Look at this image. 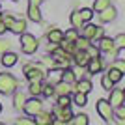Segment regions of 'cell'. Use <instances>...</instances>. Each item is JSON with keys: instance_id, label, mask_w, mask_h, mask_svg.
Segmentation results:
<instances>
[{"instance_id": "cell-45", "label": "cell", "mask_w": 125, "mask_h": 125, "mask_svg": "<svg viewBox=\"0 0 125 125\" xmlns=\"http://www.w3.org/2000/svg\"><path fill=\"white\" fill-rule=\"evenodd\" d=\"M43 0H30V4H34V6H39Z\"/></svg>"}, {"instance_id": "cell-6", "label": "cell", "mask_w": 125, "mask_h": 125, "mask_svg": "<svg viewBox=\"0 0 125 125\" xmlns=\"http://www.w3.org/2000/svg\"><path fill=\"white\" fill-rule=\"evenodd\" d=\"M112 106H118V104H123L125 103V92L120 88H114L112 94H110V101H108Z\"/></svg>"}, {"instance_id": "cell-31", "label": "cell", "mask_w": 125, "mask_h": 125, "mask_svg": "<svg viewBox=\"0 0 125 125\" xmlns=\"http://www.w3.org/2000/svg\"><path fill=\"white\" fill-rule=\"evenodd\" d=\"M112 41H114V49L125 47V34H120V36L116 37V39H112Z\"/></svg>"}, {"instance_id": "cell-21", "label": "cell", "mask_w": 125, "mask_h": 125, "mask_svg": "<svg viewBox=\"0 0 125 125\" xmlns=\"http://www.w3.org/2000/svg\"><path fill=\"white\" fill-rule=\"evenodd\" d=\"M67 123H73V125H88V116H86V114H78V116H75V118H71Z\"/></svg>"}, {"instance_id": "cell-29", "label": "cell", "mask_w": 125, "mask_h": 125, "mask_svg": "<svg viewBox=\"0 0 125 125\" xmlns=\"http://www.w3.org/2000/svg\"><path fill=\"white\" fill-rule=\"evenodd\" d=\"M24 101H26V99H24V95H22L21 92H17V94H15V108H17V110H21V108H22V104H24Z\"/></svg>"}, {"instance_id": "cell-39", "label": "cell", "mask_w": 125, "mask_h": 125, "mask_svg": "<svg viewBox=\"0 0 125 125\" xmlns=\"http://www.w3.org/2000/svg\"><path fill=\"white\" fill-rule=\"evenodd\" d=\"M13 21H15V19H13L11 15H4V17H2V22H4V26H6V28H10Z\"/></svg>"}, {"instance_id": "cell-24", "label": "cell", "mask_w": 125, "mask_h": 125, "mask_svg": "<svg viewBox=\"0 0 125 125\" xmlns=\"http://www.w3.org/2000/svg\"><path fill=\"white\" fill-rule=\"evenodd\" d=\"M95 28H97V26H94V24L82 26V36L88 37V39H92V37H94V34H95Z\"/></svg>"}, {"instance_id": "cell-30", "label": "cell", "mask_w": 125, "mask_h": 125, "mask_svg": "<svg viewBox=\"0 0 125 125\" xmlns=\"http://www.w3.org/2000/svg\"><path fill=\"white\" fill-rule=\"evenodd\" d=\"M106 6H110V0H95L94 10H95V11H101V10H104Z\"/></svg>"}, {"instance_id": "cell-12", "label": "cell", "mask_w": 125, "mask_h": 125, "mask_svg": "<svg viewBox=\"0 0 125 125\" xmlns=\"http://www.w3.org/2000/svg\"><path fill=\"white\" fill-rule=\"evenodd\" d=\"M56 114L60 116V118H62V123H67L69 120H71V118H73V114H71V110H69V106H58L56 108Z\"/></svg>"}, {"instance_id": "cell-3", "label": "cell", "mask_w": 125, "mask_h": 125, "mask_svg": "<svg viewBox=\"0 0 125 125\" xmlns=\"http://www.w3.org/2000/svg\"><path fill=\"white\" fill-rule=\"evenodd\" d=\"M21 49H22V52H26V54H34V52L37 51V39L34 36H30V34H24V32H22Z\"/></svg>"}, {"instance_id": "cell-13", "label": "cell", "mask_w": 125, "mask_h": 125, "mask_svg": "<svg viewBox=\"0 0 125 125\" xmlns=\"http://www.w3.org/2000/svg\"><path fill=\"white\" fill-rule=\"evenodd\" d=\"M28 17H30L34 22H41V11H39V6H34V4L28 6Z\"/></svg>"}, {"instance_id": "cell-23", "label": "cell", "mask_w": 125, "mask_h": 125, "mask_svg": "<svg viewBox=\"0 0 125 125\" xmlns=\"http://www.w3.org/2000/svg\"><path fill=\"white\" fill-rule=\"evenodd\" d=\"M41 90H43L41 80H32V82H30V94L32 95H39V94H41Z\"/></svg>"}, {"instance_id": "cell-34", "label": "cell", "mask_w": 125, "mask_h": 125, "mask_svg": "<svg viewBox=\"0 0 125 125\" xmlns=\"http://www.w3.org/2000/svg\"><path fill=\"white\" fill-rule=\"evenodd\" d=\"M69 95H58V106H69Z\"/></svg>"}, {"instance_id": "cell-35", "label": "cell", "mask_w": 125, "mask_h": 125, "mask_svg": "<svg viewBox=\"0 0 125 125\" xmlns=\"http://www.w3.org/2000/svg\"><path fill=\"white\" fill-rule=\"evenodd\" d=\"M43 63H45L47 67H54V65H56V60H54L52 56H45L43 58Z\"/></svg>"}, {"instance_id": "cell-46", "label": "cell", "mask_w": 125, "mask_h": 125, "mask_svg": "<svg viewBox=\"0 0 125 125\" xmlns=\"http://www.w3.org/2000/svg\"><path fill=\"white\" fill-rule=\"evenodd\" d=\"M0 112H2V104H0Z\"/></svg>"}, {"instance_id": "cell-8", "label": "cell", "mask_w": 125, "mask_h": 125, "mask_svg": "<svg viewBox=\"0 0 125 125\" xmlns=\"http://www.w3.org/2000/svg\"><path fill=\"white\" fill-rule=\"evenodd\" d=\"M86 67H88V71H90L92 75H95V73H99L101 69H103V62H101V58H99V56L90 58L88 63H86Z\"/></svg>"}, {"instance_id": "cell-4", "label": "cell", "mask_w": 125, "mask_h": 125, "mask_svg": "<svg viewBox=\"0 0 125 125\" xmlns=\"http://www.w3.org/2000/svg\"><path fill=\"white\" fill-rule=\"evenodd\" d=\"M97 112H99V116L103 118L104 121H110L112 118H114L112 104H110L108 101H104V99H99V101H97Z\"/></svg>"}, {"instance_id": "cell-40", "label": "cell", "mask_w": 125, "mask_h": 125, "mask_svg": "<svg viewBox=\"0 0 125 125\" xmlns=\"http://www.w3.org/2000/svg\"><path fill=\"white\" fill-rule=\"evenodd\" d=\"M114 67H118L121 71V73H125V62L123 60H120V58H116V63H114Z\"/></svg>"}, {"instance_id": "cell-2", "label": "cell", "mask_w": 125, "mask_h": 125, "mask_svg": "<svg viewBox=\"0 0 125 125\" xmlns=\"http://www.w3.org/2000/svg\"><path fill=\"white\" fill-rule=\"evenodd\" d=\"M24 75H26V78L32 82V80H41L43 75H45V71H43L41 63H28V65L24 67Z\"/></svg>"}, {"instance_id": "cell-18", "label": "cell", "mask_w": 125, "mask_h": 125, "mask_svg": "<svg viewBox=\"0 0 125 125\" xmlns=\"http://www.w3.org/2000/svg\"><path fill=\"white\" fill-rule=\"evenodd\" d=\"M47 80H49V84H52V86L56 82H60V80H62V69H52V71H49Z\"/></svg>"}, {"instance_id": "cell-10", "label": "cell", "mask_w": 125, "mask_h": 125, "mask_svg": "<svg viewBox=\"0 0 125 125\" xmlns=\"http://www.w3.org/2000/svg\"><path fill=\"white\" fill-rule=\"evenodd\" d=\"M34 123H37V125H51V123H54V120H52V114H47V112H37Z\"/></svg>"}, {"instance_id": "cell-28", "label": "cell", "mask_w": 125, "mask_h": 125, "mask_svg": "<svg viewBox=\"0 0 125 125\" xmlns=\"http://www.w3.org/2000/svg\"><path fill=\"white\" fill-rule=\"evenodd\" d=\"M86 103H88V101H86V94H82V92H77V95H75V104H78V106H84Z\"/></svg>"}, {"instance_id": "cell-22", "label": "cell", "mask_w": 125, "mask_h": 125, "mask_svg": "<svg viewBox=\"0 0 125 125\" xmlns=\"http://www.w3.org/2000/svg\"><path fill=\"white\" fill-rule=\"evenodd\" d=\"M90 90H92V82H90V80H78V82H77V92L88 94Z\"/></svg>"}, {"instance_id": "cell-15", "label": "cell", "mask_w": 125, "mask_h": 125, "mask_svg": "<svg viewBox=\"0 0 125 125\" xmlns=\"http://www.w3.org/2000/svg\"><path fill=\"white\" fill-rule=\"evenodd\" d=\"M63 39V32L58 30V28H52L51 32H49V41L54 43V45H60V41Z\"/></svg>"}, {"instance_id": "cell-43", "label": "cell", "mask_w": 125, "mask_h": 125, "mask_svg": "<svg viewBox=\"0 0 125 125\" xmlns=\"http://www.w3.org/2000/svg\"><path fill=\"white\" fill-rule=\"evenodd\" d=\"M17 123H22V125H30V123H34V121H32V120H24V118H22V120H19Z\"/></svg>"}, {"instance_id": "cell-38", "label": "cell", "mask_w": 125, "mask_h": 125, "mask_svg": "<svg viewBox=\"0 0 125 125\" xmlns=\"http://www.w3.org/2000/svg\"><path fill=\"white\" fill-rule=\"evenodd\" d=\"M86 52L90 54V58H95V56H99V49H95V47H90V45H88V49H86Z\"/></svg>"}, {"instance_id": "cell-33", "label": "cell", "mask_w": 125, "mask_h": 125, "mask_svg": "<svg viewBox=\"0 0 125 125\" xmlns=\"http://www.w3.org/2000/svg\"><path fill=\"white\" fill-rule=\"evenodd\" d=\"M101 84H103V88H104V90H108V92H110V90H112V88H114V82H112V80H110V78L106 77V75H104V77H103V80H101Z\"/></svg>"}, {"instance_id": "cell-14", "label": "cell", "mask_w": 125, "mask_h": 125, "mask_svg": "<svg viewBox=\"0 0 125 125\" xmlns=\"http://www.w3.org/2000/svg\"><path fill=\"white\" fill-rule=\"evenodd\" d=\"M2 63H4L6 67H11V65H15L17 63V54H13V52H2Z\"/></svg>"}, {"instance_id": "cell-11", "label": "cell", "mask_w": 125, "mask_h": 125, "mask_svg": "<svg viewBox=\"0 0 125 125\" xmlns=\"http://www.w3.org/2000/svg\"><path fill=\"white\" fill-rule=\"evenodd\" d=\"M99 51L103 52H114V41L108 39V37H99Z\"/></svg>"}, {"instance_id": "cell-25", "label": "cell", "mask_w": 125, "mask_h": 125, "mask_svg": "<svg viewBox=\"0 0 125 125\" xmlns=\"http://www.w3.org/2000/svg\"><path fill=\"white\" fill-rule=\"evenodd\" d=\"M75 45H77V49H84V51H86V49H88V45H90V39L88 37H77V39H75Z\"/></svg>"}, {"instance_id": "cell-41", "label": "cell", "mask_w": 125, "mask_h": 125, "mask_svg": "<svg viewBox=\"0 0 125 125\" xmlns=\"http://www.w3.org/2000/svg\"><path fill=\"white\" fill-rule=\"evenodd\" d=\"M41 94H45V95H52V94H54V90H52V84H47V86H43Z\"/></svg>"}, {"instance_id": "cell-42", "label": "cell", "mask_w": 125, "mask_h": 125, "mask_svg": "<svg viewBox=\"0 0 125 125\" xmlns=\"http://www.w3.org/2000/svg\"><path fill=\"white\" fill-rule=\"evenodd\" d=\"M8 49H10V43H6V41H0V54H2V52H6Z\"/></svg>"}, {"instance_id": "cell-32", "label": "cell", "mask_w": 125, "mask_h": 125, "mask_svg": "<svg viewBox=\"0 0 125 125\" xmlns=\"http://www.w3.org/2000/svg\"><path fill=\"white\" fill-rule=\"evenodd\" d=\"M77 37H78V34H77V28H75V30H69L67 34H63V39H65V41H75Z\"/></svg>"}, {"instance_id": "cell-17", "label": "cell", "mask_w": 125, "mask_h": 125, "mask_svg": "<svg viewBox=\"0 0 125 125\" xmlns=\"http://www.w3.org/2000/svg\"><path fill=\"white\" fill-rule=\"evenodd\" d=\"M106 77H108L110 80H112V82L116 84V82H120L121 78H123V73H121V71H120L118 67H114V65H112V67L108 69V73H106Z\"/></svg>"}, {"instance_id": "cell-19", "label": "cell", "mask_w": 125, "mask_h": 125, "mask_svg": "<svg viewBox=\"0 0 125 125\" xmlns=\"http://www.w3.org/2000/svg\"><path fill=\"white\" fill-rule=\"evenodd\" d=\"M10 30L13 32V34H22V32L26 30V22L22 21V19H21V21H13L11 26H10Z\"/></svg>"}, {"instance_id": "cell-37", "label": "cell", "mask_w": 125, "mask_h": 125, "mask_svg": "<svg viewBox=\"0 0 125 125\" xmlns=\"http://www.w3.org/2000/svg\"><path fill=\"white\" fill-rule=\"evenodd\" d=\"M99 37H103V28H101V26H97V28H95V34H94V37H92V39H90V41H97V39H99Z\"/></svg>"}, {"instance_id": "cell-36", "label": "cell", "mask_w": 125, "mask_h": 125, "mask_svg": "<svg viewBox=\"0 0 125 125\" xmlns=\"http://www.w3.org/2000/svg\"><path fill=\"white\" fill-rule=\"evenodd\" d=\"M116 114H118L120 121H123V118H125V108H123V104H118V106H116Z\"/></svg>"}, {"instance_id": "cell-1", "label": "cell", "mask_w": 125, "mask_h": 125, "mask_svg": "<svg viewBox=\"0 0 125 125\" xmlns=\"http://www.w3.org/2000/svg\"><path fill=\"white\" fill-rule=\"evenodd\" d=\"M17 88V78L10 73H0V94H13Z\"/></svg>"}, {"instance_id": "cell-16", "label": "cell", "mask_w": 125, "mask_h": 125, "mask_svg": "<svg viewBox=\"0 0 125 125\" xmlns=\"http://www.w3.org/2000/svg\"><path fill=\"white\" fill-rule=\"evenodd\" d=\"M54 86H56V88H52V90H54V94H58V95H69V92H71L69 84H67V82H63V80L56 82Z\"/></svg>"}, {"instance_id": "cell-20", "label": "cell", "mask_w": 125, "mask_h": 125, "mask_svg": "<svg viewBox=\"0 0 125 125\" xmlns=\"http://www.w3.org/2000/svg\"><path fill=\"white\" fill-rule=\"evenodd\" d=\"M71 24H73L75 28H82L84 26V21H82V17H80L78 11H73V13H71Z\"/></svg>"}, {"instance_id": "cell-7", "label": "cell", "mask_w": 125, "mask_h": 125, "mask_svg": "<svg viewBox=\"0 0 125 125\" xmlns=\"http://www.w3.org/2000/svg\"><path fill=\"white\" fill-rule=\"evenodd\" d=\"M116 15H118V11H116V8H112V6H106L104 10L99 11V19L103 22H110V21H114Z\"/></svg>"}, {"instance_id": "cell-9", "label": "cell", "mask_w": 125, "mask_h": 125, "mask_svg": "<svg viewBox=\"0 0 125 125\" xmlns=\"http://www.w3.org/2000/svg\"><path fill=\"white\" fill-rule=\"evenodd\" d=\"M88 60H90V54L84 51V49H77V51H75V62H77L78 67H84V65L88 63Z\"/></svg>"}, {"instance_id": "cell-26", "label": "cell", "mask_w": 125, "mask_h": 125, "mask_svg": "<svg viewBox=\"0 0 125 125\" xmlns=\"http://www.w3.org/2000/svg\"><path fill=\"white\" fill-rule=\"evenodd\" d=\"M62 80L67 82V84L75 82V80H77V78H75V71H62Z\"/></svg>"}, {"instance_id": "cell-44", "label": "cell", "mask_w": 125, "mask_h": 125, "mask_svg": "<svg viewBox=\"0 0 125 125\" xmlns=\"http://www.w3.org/2000/svg\"><path fill=\"white\" fill-rule=\"evenodd\" d=\"M4 32H6V26H4V22L0 21V34H4Z\"/></svg>"}, {"instance_id": "cell-5", "label": "cell", "mask_w": 125, "mask_h": 125, "mask_svg": "<svg viewBox=\"0 0 125 125\" xmlns=\"http://www.w3.org/2000/svg\"><path fill=\"white\" fill-rule=\"evenodd\" d=\"M41 106L43 103L39 99H30V101H24V104H22V108H24V112L28 116H36L37 112H41Z\"/></svg>"}, {"instance_id": "cell-47", "label": "cell", "mask_w": 125, "mask_h": 125, "mask_svg": "<svg viewBox=\"0 0 125 125\" xmlns=\"http://www.w3.org/2000/svg\"><path fill=\"white\" fill-rule=\"evenodd\" d=\"M13 2H17V0H13Z\"/></svg>"}, {"instance_id": "cell-27", "label": "cell", "mask_w": 125, "mask_h": 125, "mask_svg": "<svg viewBox=\"0 0 125 125\" xmlns=\"http://www.w3.org/2000/svg\"><path fill=\"white\" fill-rule=\"evenodd\" d=\"M78 13H80V17H82V21H84V22H88L90 19L94 17V11L90 10V8H84V10H80Z\"/></svg>"}]
</instances>
